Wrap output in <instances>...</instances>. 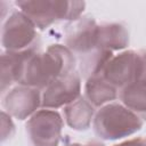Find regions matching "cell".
Listing matches in <instances>:
<instances>
[{
	"instance_id": "8fae6325",
	"label": "cell",
	"mask_w": 146,
	"mask_h": 146,
	"mask_svg": "<svg viewBox=\"0 0 146 146\" xmlns=\"http://www.w3.org/2000/svg\"><path fill=\"white\" fill-rule=\"evenodd\" d=\"M63 113L64 120L71 129L86 131L90 128L96 112L95 107L86 99V97L81 96L75 102L65 106Z\"/></svg>"
},
{
	"instance_id": "6da1fadb",
	"label": "cell",
	"mask_w": 146,
	"mask_h": 146,
	"mask_svg": "<svg viewBox=\"0 0 146 146\" xmlns=\"http://www.w3.org/2000/svg\"><path fill=\"white\" fill-rule=\"evenodd\" d=\"M76 57L64 44H51L46 51L32 52L25 64L19 84L46 89L59 76L75 71Z\"/></svg>"
},
{
	"instance_id": "5bb4252c",
	"label": "cell",
	"mask_w": 146,
	"mask_h": 146,
	"mask_svg": "<svg viewBox=\"0 0 146 146\" xmlns=\"http://www.w3.org/2000/svg\"><path fill=\"white\" fill-rule=\"evenodd\" d=\"M113 56H114L113 52L110 50L96 48L91 52H89L82 57H79L80 73L86 79L102 74L106 64Z\"/></svg>"
},
{
	"instance_id": "e0dca14e",
	"label": "cell",
	"mask_w": 146,
	"mask_h": 146,
	"mask_svg": "<svg viewBox=\"0 0 146 146\" xmlns=\"http://www.w3.org/2000/svg\"><path fill=\"white\" fill-rule=\"evenodd\" d=\"M15 133V124L11 120V116L2 111L1 112V141H6L7 139L11 138Z\"/></svg>"
},
{
	"instance_id": "2e32d148",
	"label": "cell",
	"mask_w": 146,
	"mask_h": 146,
	"mask_svg": "<svg viewBox=\"0 0 146 146\" xmlns=\"http://www.w3.org/2000/svg\"><path fill=\"white\" fill-rule=\"evenodd\" d=\"M133 83L146 86V50L137 51L136 74H135Z\"/></svg>"
},
{
	"instance_id": "ac0fdd59",
	"label": "cell",
	"mask_w": 146,
	"mask_h": 146,
	"mask_svg": "<svg viewBox=\"0 0 146 146\" xmlns=\"http://www.w3.org/2000/svg\"><path fill=\"white\" fill-rule=\"evenodd\" d=\"M114 146H146V137H136L132 139L124 140Z\"/></svg>"
},
{
	"instance_id": "7a4b0ae2",
	"label": "cell",
	"mask_w": 146,
	"mask_h": 146,
	"mask_svg": "<svg viewBox=\"0 0 146 146\" xmlns=\"http://www.w3.org/2000/svg\"><path fill=\"white\" fill-rule=\"evenodd\" d=\"M144 125L143 119L120 103H110L96 111L92 128L104 140H119L132 136Z\"/></svg>"
},
{
	"instance_id": "ffe728a7",
	"label": "cell",
	"mask_w": 146,
	"mask_h": 146,
	"mask_svg": "<svg viewBox=\"0 0 146 146\" xmlns=\"http://www.w3.org/2000/svg\"><path fill=\"white\" fill-rule=\"evenodd\" d=\"M65 146H81V145L80 144H76V143H73V144H67Z\"/></svg>"
},
{
	"instance_id": "9a60e30c",
	"label": "cell",
	"mask_w": 146,
	"mask_h": 146,
	"mask_svg": "<svg viewBox=\"0 0 146 146\" xmlns=\"http://www.w3.org/2000/svg\"><path fill=\"white\" fill-rule=\"evenodd\" d=\"M119 97L127 108L139 116H146V86L131 83L119 91Z\"/></svg>"
},
{
	"instance_id": "30bf717a",
	"label": "cell",
	"mask_w": 146,
	"mask_h": 146,
	"mask_svg": "<svg viewBox=\"0 0 146 146\" xmlns=\"http://www.w3.org/2000/svg\"><path fill=\"white\" fill-rule=\"evenodd\" d=\"M38 50H29L23 52L3 51L1 55V92L5 95L7 89L14 83L21 82L24 73L25 64L29 56Z\"/></svg>"
},
{
	"instance_id": "3957f363",
	"label": "cell",
	"mask_w": 146,
	"mask_h": 146,
	"mask_svg": "<svg viewBox=\"0 0 146 146\" xmlns=\"http://www.w3.org/2000/svg\"><path fill=\"white\" fill-rule=\"evenodd\" d=\"M15 3L41 31L60 21L79 19L86 7L84 1L67 0H19Z\"/></svg>"
},
{
	"instance_id": "52a82bcc",
	"label": "cell",
	"mask_w": 146,
	"mask_h": 146,
	"mask_svg": "<svg viewBox=\"0 0 146 146\" xmlns=\"http://www.w3.org/2000/svg\"><path fill=\"white\" fill-rule=\"evenodd\" d=\"M41 90L23 84L9 89L2 98L3 111L17 120L30 119L41 107Z\"/></svg>"
},
{
	"instance_id": "8992f818",
	"label": "cell",
	"mask_w": 146,
	"mask_h": 146,
	"mask_svg": "<svg viewBox=\"0 0 146 146\" xmlns=\"http://www.w3.org/2000/svg\"><path fill=\"white\" fill-rule=\"evenodd\" d=\"M81 97V74L73 71L52 81L42 91L41 107L57 110L65 107Z\"/></svg>"
},
{
	"instance_id": "277c9868",
	"label": "cell",
	"mask_w": 146,
	"mask_h": 146,
	"mask_svg": "<svg viewBox=\"0 0 146 146\" xmlns=\"http://www.w3.org/2000/svg\"><path fill=\"white\" fill-rule=\"evenodd\" d=\"M1 44L5 51L39 50L40 38L35 25L21 10H15L2 24Z\"/></svg>"
},
{
	"instance_id": "ba28073f",
	"label": "cell",
	"mask_w": 146,
	"mask_h": 146,
	"mask_svg": "<svg viewBox=\"0 0 146 146\" xmlns=\"http://www.w3.org/2000/svg\"><path fill=\"white\" fill-rule=\"evenodd\" d=\"M98 24L91 16H83L71 23L65 32V47L75 57H82L97 48Z\"/></svg>"
},
{
	"instance_id": "9c48e42d",
	"label": "cell",
	"mask_w": 146,
	"mask_h": 146,
	"mask_svg": "<svg viewBox=\"0 0 146 146\" xmlns=\"http://www.w3.org/2000/svg\"><path fill=\"white\" fill-rule=\"evenodd\" d=\"M137 51L124 50L114 55L102 72L103 78L121 90L122 88L133 83L136 74Z\"/></svg>"
},
{
	"instance_id": "5b68a950",
	"label": "cell",
	"mask_w": 146,
	"mask_h": 146,
	"mask_svg": "<svg viewBox=\"0 0 146 146\" xmlns=\"http://www.w3.org/2000/svg\"><path fill=\"white\" fill-rule=\"evenodd\" d=\"M64 120L55 110L42 108L26 122V133L31 146H58Z\"/></svg>"
},
{
	"instance_id": "7c38bea8",
	"label": "cell",
	"mask_w": 146,
	"mask_h": 146,
	"mask_svg": "<svg viewBox=\"0 0 146 146\" xmlns=\"http://www.w3.org/2000/svg\"><path fill=\"white\" fill-rule=\"evenodd\" d=\"M129 44V32L121 23L98 24L97 48L110 51L122 50Z\"/></svg>"
},
{
	"instance_id": "d6986e66",
	"label": "cell",
	"mask_w": 146,
	"mask_h": 146,
	"mask_svg": "<svg viewBox=\"0 0 146 146\" xmlns=\"http://www.w3.org/2000/svg\"><path fill=\"white\" fill-rule=\"evenodd\" d=\"M81 146H105L104 144H102V143H99V141H89V143H87V144H84V145H81Z\"/></svg>"
},
{
	"instance_id": "4fadbf2b",
	"label": "cell",
	"mask_w": 146,
	"mask_h": 146,
	"mask_svg": "<svg viewBox=\"0 0 146 146\" xmlns=\"http://www.w3.org/2000/svg\"><path fill=\"white\" fill-rule=\"evenodd\" d=\"M84 97L94 107H102L119 97V89L99 74L87 79L84 86Z\"/></svg>"
}]
</instances>
